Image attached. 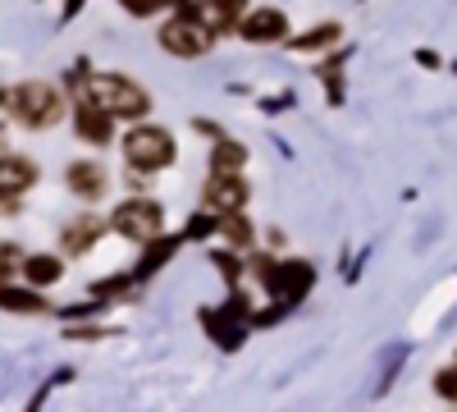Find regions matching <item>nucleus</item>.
<instances>
[{"label": "nucleus", "mask_w": 457, "mask_h": 412, "mask_svg": "<svg viewBox=\"0 0 457 412\" xmlns=\"http://www.w3.org/2000/svg\"><path fill=\"white\" fill-rule=\"evenodd\" d=\"M334 37H338V28H316V32H302L293 46H297V51H320V46L334 42Z\"/></svg>", "instance_id": "dca6fc26"}, {"label": "nucleus", "mask_w": 457, "mask_h": 412, "mask_svg": "<svg viewBox=\"0 0 457 412\" xmlns=\"http://www.w3.org/2000/svg\"><path fill=\"white\" fill-rule=\"evenodd\" d=\"M238 10H243V0H193V5H187V14H193L202 28H211V32L234 28Z\"/></svg>", "instance_id": "9d476101"}, {"label": "nucleus", "mask_w": 457, "mask_h": 412, "mask_svg": "<svg viewBox=\"0 0 457 412\" xmlns=\"http://www.w3.org/2000/svg\"><path fill=\"white\" fill-rule=\"evenodd\" d=\"M0 101H5V92H0Z\"/></svg>", "instance_id": "aec40b11"}, {"label": "nucleus", "mask_w": 457, "mask_h": 412, "mask_svg": "<svg viewBox=\"0 0 457 412\" xmlns=\"http://www.w3.org/2000/svg\"><path fill=\"white\" fill-rule=\"evenodd\" d=\"M0 307H10V312H42L46 303L37 293H19V289H5L0 284Z\"/></svg>", "instance_id": "2eb2a0df"}, {"label": "nucleus", "mask_w": 457, "mask_h": 412, "mask_svg": "<svg viewBox=\"0 0 457 412\" xmlns=\"http://www.w3.org/2000/svg\"><path fill=\"white\" fill-rule=\"evenodd\" d=\"M124 5H129L133 14H151V10H156V0H124Z\"/></svg>", "instance_id": "6ab92c4d"}, {"label": "nucleus", "mask_w": 457, "mask_h": 412, "mask_svg": "<svg viewBox=\"0 0 457 412\" xmlns=\"http://www.w3.org/2000/svg\"><path fill=\"white\" fill-rule=\"evenodd\" d=\"M243 161H247V152H243L238 142H220L215 152H211V174H238Z\"/></svg>", "instance_id": "4468645a"}, {"label": "nucleus", "mask_w": 457, "mask_h": 412, "mask_svg": "<svg viewBox=\"0 0 457 412\" xmlns=\"http://www.w3.org/2000/svg\"><path fill=\"white\" fill-rule=\"evenodd\" d=\"M83 101L105 110L110 120H142L151 110L146 92L133 79H124V73H96L92 83H83Z\"/></svg>", "instance_id": "f257e3e1"}, {"label": "nucleus", "mask_w": 457, "mask_h": 412, "mask_svg": "<svg viewBox=\"0 0 457 412\" xmlns=\"http://www.w3.org/2000/svg\"><path fill=\"white\" fill-rule=\"evenodd\" d=\"M5 105H10V115H14L23 129H51V124L64 120V97H60V88H51V83H42V79L19 83V88L5 97Z\"/></svg>", "instance_id": "f03ea898"}, {"label": "nucleus", "mask_w": 457, "mask_h": 412, "mask_svg": "<svg viewBox=\"0 0 457 412\" xmlns=\"http://www.w3.org/2000/svg\"><path fill=\"white\" fill-rule=\"evenodd\" d=\"M284 32H288V19H284V10H275V5L252 10V14L243 19V37H247V42H284Z\"/></svg>", "instance_id": "6e6552de"}, {"label": "nucleus", "mask_w": 457, "mask_h": 412, "mask_svg": "<svg viewBox=\"0 0 457 412\" xmlns=\"http://www.w3.org/2000/svg\"><path fill=\"white\" fill-rule=\"evenodd\" d=\"M161 46H165L170 55L193 60V55H202V51L211 46V28H202L193 14H179V19H170V23L161 28Z\"/></svg>", "instance_id": "39448f33"}, {"label": "nucleus", "mask_w": 457, "mask_h": 412, "mask_svg": "<svg viewBox=\"0 0 457 412\" xmlns=\"http://www.w3.org/2000/svg\"><path fill=\"white\" fill-rule=\"evenodd\" d=\"M124 161L137 170V174H156L174 161V138L156 124H142L124 138Z\"/></svg>", "instance_id": "7ed1b4c3"}, {"label": "nucleus", "mask_w": 457, "mask_h": 412, "mask_svg": "<svg viewBox=\"0 0 457 412\" xmlns=\"http://www.w3.org/2000/svg\"><path fill=\"white\" fill-rule=\"evenodd\" d=\"M64 183H69V193H79L83 202H96V198H105V189H110V179H105V170H101L96 161H79V165H69Z\"/></svg>", "instance_id": "1a4fd4ad"}, {"label": "nucleus", "mask_w": 457, "mask_h": 412, "mask_svg": "<svg viewBox=\"0 0 457 412\" xmlns=\"http://www.w3.org/2000/svg\"><path fill=\"white\" fill-rule=\"evenodd\" d=\"M73 124H79V138L83 142H110V115H105V110H96V105H79V115H73Z\"/></svg>", "instance_id": "f8f14e48"}, {"label": "nucleus", "mask_w": 457, "mask_h": 412, "mask_svg": "<svg viewBox=\"0 0 457 412\" xmlns=\"http://www.w3.org/2000/svg\"><path fill=\"white\" fill-rule=\"evenodd\" d=\"M23 275H28L37 289H42V284H55V280L64 275V261H55L51 252H37V256L23 261Z\"/></svg>", "instance_id": "ddd939ff"}, {"label": "nucleus", "mask_w": 457, "mask_h": 412, "mask_svg": "<svg viewBox=\"0 0 457 412\" xmlns=\"http://www.w3.org/2000/svg\"><path fill=\"white\" fill-rule=\"evenodd\" d=\"M96 239H101V220H92V215L69 220V224H64V234H60L64 252H87V248H96Z\"/></svg>", "instance_id": "9b49d317"}, {"label": "nucleus", "mask_w": 457, "mask_h": 412, "mask_svg": "<svg viewBox=\"0 0 457 412\" xmlns=\"http://www.w3.org/2000/svg\"><path fill=\"white\" fill-rule=\"evenodd\" d=\"M114 230H120L124 239H133V243H151V239H161V230H165V215H161V206L156 202H146V198H133V202H124L120 211H114Z\"/></svg>", "instance_id": "20e7f679"}, {"label": "nucleus", "mask_w": 457, "mask_h": 412, "mask_svg": "<svg viewBox=\"0 0 457 412\" xmlns=\"http://www.w3.org/2000/svg\"><path fill=\"white\" fill-rule=\"evenodd\" d=\"M37 183V165L23 156H0V206H14V198H23Z\"/></svg>", "instance_id": "423d86ee"}, {"label": "nucleus", "mask_w": 457, "mask_h": 412, "mask_svg": "<svg viewBox=\"0 0 457 412\" xmlns=\"http://www.w3.org/2000/svg\"><path fill=\"white\" fill-rule=\"evenodd\" d=\"M202 202H206V211H220V215L243 211V206H247V183H243L238 174H211Z\"/></svg>", "instance_id": "0eeeda50"}, {"label": "nucleus", "mask_w": 457, "mask_h": 412, "mask_svg": "<svg viewBox=\"0 0 457 412\" xmlns=\"http://www.w3.org/2000/svg\"><path fill=\"white\" fill-rule=\"evenodd\" d=\"M435 390H439L444 399H453V403H457V366H453V371H444V376L435 381Z\"/></svg>", "instance_id": "a211bd4d"}, {"label": "nucleus", "mask_w": 457, "mask_h": 412, "mask_svg": "<svg viewBox=\"0 0 457 412\" xmlns=\"http://www.w3.org/2000/svg\"><path fill=\"white\" fill-rule=\"evenodd\" d=\"M224 234H228V243H238V248L252 243V230H247V220H243L238 211H228V215H224Z\"/></svg>", "instance_id": "f3484780"}]
</instances>
